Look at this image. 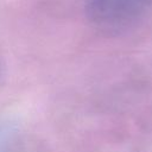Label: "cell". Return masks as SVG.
<instances>
[{
	"mask_svg": "<svg viewBox=\"0 0 152 152\" xmlns=\"http://www.w3.org/2000/svg\"><path fill=\"white\" fill-rule=\"evenodd\" d=\"M152 7V0H90L89 19L106 31H121L139 21Z\"/></svg>",
	"mask_w": 152,
	"mask_h": 152,
	"instance_id": "1",
	"label": "cell"
},
{
	"mask_svg": "<svg viewBox=\"0 0 152 152\" xmlns=\"http://www.w3.org/2000/svg\"><path fill=\"white\" fill-rule=\"evenodd\" d=\"M15 129L12 122L0 121V152H12Z\"/></svg>",
	"mask_w": 152,
	"mask_h": 152,
	"instance_id": "2",
	"label": "cell"
}]
</instances>
